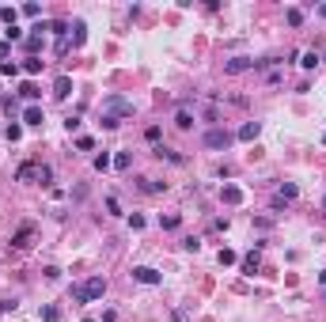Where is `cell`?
I'll return each instance as SVG.
<instances>
[{
  "label": "cell",
  "mask_w": 326,
  "mask_h": 322,
  "mask_svg": "<svg viewBox=\"0 0 326 322\" xmlns=\"http://www.w3.org/2000/svg\"><path fill=\"white\" fill-rule=\"evenodd\" d=\"M103 292H106L103 277H91V280H84V284H72V299H76V303H91V299H99Z\"/></svg>",
  "instance_id": "1"
},
{
  "label": "cell",
  "mask_w": 326,
  "mask_h": 322,
  "mask_svg": "<svg viewBox=\"0 0 326 322\" xmlns=\"http://www.w3.org/2000/svg\"><path fill=\"white\" fill-rule=\"evenodd\" d=\"M103 118H110V121L133 118V102L121 99V95H110V99H103Z\"/></svg>",
  "instance_id": "2"
},
{
  "label": "cell",
  "mask_w": 326,
  "mask_h": 322,
  "mask_svg": "<svg viewBox=\"0 0 326 322\" xmlns=\"http://www.w3.org/2000/svg\"><path fill=\"white\" fill-rule=\"evenodd\" d=\"M16 178H19V182H42V186H46V182L53 178V171L46 167V163H23V167L16 171Z\"/></svg>",
  "instance_id": "3"
},
{
  "label": "cell",
  "mask_w": 326,
  "mask_h": 322,
  "mask_svg": "<svg viewBox=\"0 0 326 322\" xmlns=\"http://www.w3.org/2000/svg\"><path fill=\"white\" fill-rule=\"evenodd\" d=\"M232 140H235V136L228 133V129H209V133H205V148H228Z\"/></svg>",
  "instance_id": "4"
},
{
  "label": "cell",
  "mask_w": 326,
  "mask_h": 322,
  "mask_svg": "<svg viewBox=\"0 0 326 322\" xmlns=\"http://www.w3.org/2000/svg\"><path fill=\"white\" fill-rule=\"evenodd\" d=\"M31 239H35V228H31V224H23V228L12 235V246H16V250H27V246H31Z\"/></svg>",
  "instance_id": "5"
},
{
  "label": "cell",
  "mask_w": 326,
  "mask_h": 322,
  "mask_svg": "<svg viewBox=\"0 0 326 322\" xmlns=\"http://www.w3.org/2000/svg\"><path fill=\"white\" fill-rule=\"evenodd\" d=\"M247 68H254V61H250V57H232L228 65H224V72H232V76H235V72H247Z\"/></svg>",
  "instance_id": "6"
},
{
  "label": "cell",
  "mask_w": 326,
  "mask_h": 322,
  "mask_svg": "<svg viewBox=\"0 0 326 322\" xmlns=\"http://www.w3.org/2000/svg\"><path fill=\"white\" fill-rule=\"evenodd\" d=\"M133 277H137L140 284H159V273L148 269V265H137V269H133Z\"/></svg>",
  "instance_id": "7"
},
{
  "label": "cell",
  "mask_w": 326,
  "mask_h": 322,
  "mask_svg": "<svg viewBox=\"0 0 326 322\" xmlns=\"http://www.w3.org/2000/svg\"><path fill=\"white\" fill-rule=\"evenodd\" d=\"M69 95H72V80L57 76V84H53V99H69Z\"/></svg>",
  "instance_id": "8"
},
{
  "label": "cell",
  "mask_w": 326,
  "mask_h": 322,
  "mask_svg": "<svg viewBox=\"0 0 326 322\" xmlns=\"http://www.w3.org/2000/svg\"><path fill=\"white\" fill-rule=\"evenodd\" d=\"M220 197H224V205H239V201H243V190H239V186H224Z\"/></svg>",
  "instance_id": "9"
},
{
  "label": "cell",
  "mask_w": 326,
  "mask_h": 322,
  "mask_svg": "<svg viewBox=\"0 0 326 322\" xmlns=\"http://www.w3.org/2000/svg\"><path fill=\"white\" fill-rule=\"evenodd\" d=\"M258 133H262V125H258V121H243V129H239V140H254Z\"/></svg>",
  "instance_id": "10"
},
{
  "label": "cell",
  "mask_w": 326,
  "mask_h": 322,
  "mask_svg": "<svg viewBox=\"0 0 326 322\" xmlns=\"http://www.w3.org/2000/svg\"><path fill=\"white\" fill-rule=\"evenodd\" d=\"M175 125H179V129H190V125H194V114H190L186 106H179V114H175Z\"/></svg>",
  "instance_id": "11"
},
{
  "label": "cell",
  "mask_w": 326,
  "mask_h": 322,
  "mask_svg": "<svg viewBox=\"0 0 326 322\" xmlns=\"http://www.w3.org/2000/svg\"><path fill=\"white\" fill-rule=\"evenodd\" d=\"M23 121H27V125H42V110H38V106H27V110H23Z\"/></svg>",
  "instance_id": "12"
},
{
  "label": "cell",
  "mask_w": 326,
  "mask_h": 322,
  "mask_svg": "<svg viewBox=\"0 0 326 322\" xmlns=\"http://www.w3.org/2000/svg\"><path fill=\"white\" fill-rule=\"evenodd\" d=\"M243 273H247V277H254V273H258V250L243 258Z\"/></svg>",
  "instance_id": "13"
},
{
  "label": "cell",
  "mask_w": 326,
  "mask_h": 322,
  "mask_svg": "<svg viewBox=\"0 0 326 322\" xmlns=\"http://www.w3.org/2000/svg\"><path fill=\"white\" fill-rule=\"evenodd\" d=\"M23 72H27V76H38V72H42V61H38V57H27V61H23Z\"/></svg>",
  "instance_id": "14"
},
{
  "label": "cell",
  "mask_w": 326,
  "mask_h": 322,
  "mask_svg": "<svg viewBox=\"0 0 326 322\" xmlns=\"http://www.w3.org/2000/svg\"><path fill=\"white\" fill-rule=\"evenodd\" d=\"M23 42H27V50H31V57H35V53L42 50V34H27Z\"/></svg>",
  "instance_id": "15"
},
{
  "label": "cell",
  "mask_w": 326,
  "mask_h": 322,
  "mask_svg": "<svg viewBox=\"0 0 326 322\" xmlns=\"http://www.w3.org/2000/svg\"><path fill=\"white\" fill-rule=\"evenodd\" d=\"M42 322H61V311H57L53 303H46V307H42Z\"/></svg>",
  "instance_id": "16"
},
{
  "label": "cell",
  "mask_w": 326,
  "mask_h": 322,
  "mask_svg": "<svg viewBox=\"0 0 326 322\" xmlns=\"http://www.w3.org/2000/svg\"><path fill=\"white\" fill-rule=\"evenodd\" d=\"M296 194H300V190L292 186V182H284V186H281V194H277V197H281V201H296Z\"/></svg>",
  "instance_id": "17"
},
{
  "label": "cell",
  "mask_w": 326,
  "mask_h": 322,
  "mask_svg": "<svg viewBox=\"0 0 326 322\" xmlns=\"http://www.w3.org/2000/svg\"><path fill=\"white\" fill-rule=\"evenodd\" d=\"M318 61H322V57H318L315 50H307V53H303V57H300V65H303V68H315Z\"/></svg>",
  "instance_id": "18"
},
{
  "label": "cell",
  "mask_w": 326,
  "mask_h": 322,
  "mask_svg": "<svg viewBox=\"0 0 326 322\" xmlns=\"http://www.w3.org/2000/svg\"><path fill=\"white\" fill-rule=\"evenodd\" d=\"M19 95H23V99H38V87L27 80V84H19Z\"/></svg>",
  "instance_id": "19"
},
{
  "label": "cell",
  "mask_w": 326,
  "mask_h": 322,
  "mask_svg": "<svg viewBox=\"0 0 326 322\" xmlns=\"http://www.w3.org/2000/svg\"><path fill=\"white\" fill-rule=\"evenodd\" d=\"M159 224H163L167 231H175V228H179V216H175V212H167V216H159Z\"/></svg>",
  "instance_id": "20"
},
{
  "label": "cell",
  "mask_w": 326,
  "mask_h": 322,
  "mask_svg": "<svg viewBox=\"0 0 326 322\" xmlns=\"http://www.w3.org/2000/svg\"><path fill=\"white\" fill-rule=\"evenodd\" d=\"M216 262H220V265H232V262H235V250H228V246H224L220 254H216Z\"/></svg>",
  "instance_id": "21"
},
{
  "label": "cell",
  "mask_w": 326,
  "mask_h": 322,
  "mask_svg": "<svg viewBox=\"0 0 326 322\" xmlns=\"http://www.w3.org/2000/svg\"><path fill=\"white\" fill-rule=\"evenodd\" d=\"M288 23L292 27H303V12L300 8H288Z\"/></svg>",
  "instance_id": "22"
},
{
  "label": "cell",
  "mask_w": 326,
  "mask_h": 322,
  "mask_svg": "<svg viewBox=\"0 0 326 322\" xmlns=\"http://www.w3.org/2000/svg\"><path fill=\"white\" fill-rule=\"evenodd\" d=\"M0 19H4L8 27H16V8H0Z\"/></svg>",
  "instance_id": "23"
},
{
  "label": "cell",
  "mask_w": 326,
  "mask_h": 322,
  "mask_svg": "<svg viewBox=\"0 0 326 322\" xmlns=\"http://www.w3.org/2000/svg\"><path fill=\"white\" fill-rule=\"evenodd\" d=\"M114 167L125 171V167H129V152H118V155H114Z\"/></svg>",
  "instance_id": "24"
},
{
  "label": "cell",
  "mask_w": 326,
  "mask_h": 322,
  "mask_svg": "<svg viewBox=\"0 0 326 322\" xmlns=\"http://www.w3.org/2000/svg\"><path fill=\"white\" fill-rule=\"evenodd\" d=\"M76 148H84V152H91V148H95V140H91V136H76Z\"/></svg>",
  "instance_id": "25"
},
{
  "label": "cell",
  "mask_w": 326,
  "mask_h": 322,
  "mask_svg": "<svg viewBox=\"0 0 326 322\" xmlns=\"http://www.w3.org/2000/svg\"><path fill=\"white\" fill-rule=\"evenodd\" d=\"M38 12H42L38 4H23V16H27V19H38Z\"/></svg>",
  "instance_id": "26"
},
{
  "label": "cell",
  "mask_w": 326,
  "mask_h": 322,
  "mask_svg": "<svg viewBox=\"0 0 326 322\" xmlns=\"http://www.w3.org/2000/svg\"><path fill=\"white\" fill-rule=\"evenodd\" d=\"M50 31H53V34H61V38H65V34H69V23H61V19H57V23H50Z\"/></svg>",
  "instance_id": "27"
},
{
  "label": "cell",
  "mask_w": 326,
  "mask_h": 322,
  "mask_svg": "<svg viewBox=\"0 0 326 322\" xmlns=\"http://www.w3.org/2000/svg\"><path fill=\"white\" fill-rule=\"evenodd\" d=\"M110 167V155H95V171H106Z\"/></svg>",
  "instance_id": "28"
},
{
  "label": "cell",
  "mask_w": 326,
  "mask_h": 322,
  "mask_svg": "<svg viewBox=\"0 0 326 322\" xmlns=\"http://www.w3.org/2000/svg\"><path fill=\"white\" fill-rule=\"evenodd\" d=\"M144 140H148V144H155V140H159V129H155V125L144 129Z\"/></svg>",
  "instance_id": "29"
},
{
  "label": "cell",
  "mask_w": 326,
  "mask_h": 322,
  "mask_svg": "<svg viewBox=\"0 0 326 322\" xmlns=\"http://www.w3.org/2000/svg\"><path fill=\"white\" fill-rule=\"evenodd\" d=\"M4 136H8V140H19V136H23V129H19V125H8V133H4Z\"/></svg>",
  "instance_id": "30"
},
{
  "label": "cell",
  "mask_w": 326,
  "mask_h": 322,
  "mask_svg": "<svg viewBox=\"0 0 326 322\" xmlns=\"http://www.w3.org/2000/svg\"><path fill=\"white\" fill-rule=\"evenodd\" d=\"M0 72H4V76H16V72H19V65H8V61H4V65H0Z\"/></svg>",
  "instance_id": "31"
},
{
  "label": "cell",
  "mask_w": 326,
  "mask_h": 322,
  "mask_svg": "<svg viewBox=\"0 0 326 322\" xmlns=\"http://www.w3.org/2000/svg\"><path fill=\"white\" fill-rule=\"evenodd\" d=\"M12 53V42H0V65H4V57Z\"/></svg>",
  "instance_id": "32"
},
{
  "label": "cell",
  "mask_w": 326,
  "mask_h": 322,
  "mask_svg": "<svg viewBox=\"0 0 326 322\" xmlns=\"http://www.w3.org/2000/svg\"><path fill=\"white\" fill-rule=\"evenodd\" d=\"M175 322H190V318H186V314H182V311H175Z\"/></svg>",
  "instance_id": "33"
},
{
  "label": "cell",
  "mask_w": 326,
  "mask_h": 322,
  "mask_svg": "<svg viewBox=\"0 0 326 322\" xmlns=\"http://www.w3.org/2000/svg\"><path fill=\"white\" fill-rule=\"evenodd\" d=\"M318 16H322V19H326V4H322V8H318Z\"/></svg>",
  "instance_id": "34"
},
{
  "label": "cell",
  "mask_w": 326,
  "mask_h": 322,
  "mask_svg": "<svg viewBox=\"0 0 326 322\" xmlns=\"http://www.w3.org/2000/svg\"><path fill=\"white\" fill-rule=\"evenodd\" d=\"M318 280H322V292H326V273H322V277H318Z\"/></svg>",
  "instance_id": "35"
},
{
  "label": "cell",
  "mask_w": 326,
  "mask_h": 322,
  "mask_svg": "<svg viewBox=\"0 0 326 322\" xmlns=\"http://www.w3.org/2000/svg\"><path fill=\"white\" fill-rule=\"evenodd\" d=\"M84 322H95V318H84Z\"/></svg>",
  "instance_id": "36"
},
{
  "label": "cell",
  "mask_w": 326,
  "mask_h": 322,
  "mask_svg": "<svg viewBox=\"0 0 326 322\" xmlns=\"http://www.w3.org/2000/svg\"><path fill=\"white\" fill-rule=\"evenodd\" d=\"M322 61H326V53H322Z\"/></svg>",
  "instance_id": "37"
}]
</instances>
